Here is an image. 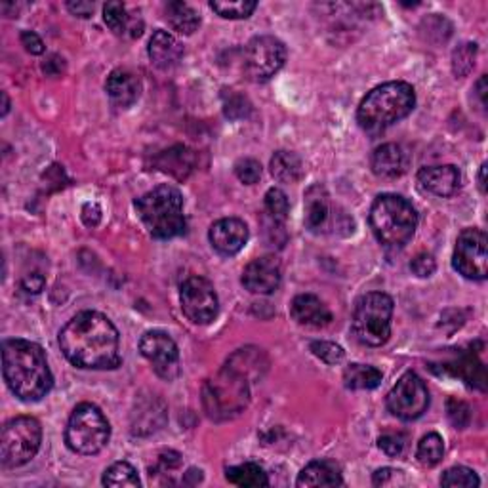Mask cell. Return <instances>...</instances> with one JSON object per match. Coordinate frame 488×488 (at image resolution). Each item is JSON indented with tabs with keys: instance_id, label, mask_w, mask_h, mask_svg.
I'll return each mask as SVG.
<instances>
[{
	"instance_id": "6da1fadb",
	"label": "cell",
	"mask_w": 488,
	"mask_h": 488,
	"mask_svg": "<svg viewBox=\"0 0 488 488\" xmlns=\"http://www.w3.org/2000/svg\"><path fill=\"white\" fill-rule=\"evenodd\" d=\"M63 355L77 369L113 370L120 364L118 330L98 311H83L60 332Z\"/></svg>"
},
{
	"instance_id": "7a4b0ae2",
	"label": "cell",
	"mask_w": 488,
	"mask_h": 488,
	"mask_svg": "<svg viewBox=\"0 0 488 488\" xmlns=\"http://www.w3.org/2000/svg\"><path fill=\"white\" fill-rule=\"evenodd\" d=\"M3 374L10 391L25 403L46 397L53 386L45 349L18 338L6 340L3 346Z\"/></svg>"
},
{
	"instance_id": "3957f363",
	"label": "cell",
	"mask_w": 488,
	"mask_h": 488,
	"mask_svg": "<svg viewBox=\"0 0 488 488\" xmlns=\"http://www.w3.org/2000/svg\"><path fill=\"white\" fill-rule=\"evenodd\" d=\"M416 105V92L409 83H386L366 94L357 120L364 132L382 134L395 122L409 117Z\"/></svg>"
},
{
	"instance_id": "277c9868",
	"label": "cell",
	"mask_w": 488,
	"mask_h": 488,
	"mask_svg": "<svg viewBox=\"0 0 488 488\" xmlns=\"http://www.w3.org/2000/svg\"><path fill=\"white\" fill-rule=\"evenodd\" d=\"M135 210L153 239L168 240L185 233L183 197L172 185H159L153 191L140 197L135 200Z\"/></svg>"
},
{
	"instance_id": "5b68a950",
	"label": "cell",
	"mask_w": 488,
	"mask_h": 488,
	"mask_svg": "<svg viewBox=\"0 0 488 488\" xmlns=\"http://www.w3.org/2000/svg\"><path fill=\"white\" fill-rule=\"evenodd\" d=\"M370 227L384 247L403 248L416 233L418 214L406 199L386 193L374 200L370 208Z\"/></svg>"
},
{
	"instance_id": "8992f818",
	"label": "cell",
	"mask_w": 488,
	"mask_h": 488,
	"mask_svg": "<svg viewBox=\"0 0 488 488\" xmlns=\"http://www.w3.org/2000/svg\"><path fill=\"white\" fill-rule=\"evenodd\" d=\"M250 403V382L229 366L208 378L202 386V406L214 422H227L240 416Z\"/></svg>"
},
{
	"instance_id": "52a82bcc",
	"label": "cell",
	"mask_w": 488,
	"mask_h": 488,
	"mask_svg": "<svg viewBox=\"0 0 488 488\" xmlns=\"http://www.w3.org/2000/svg\"><path fill=\"white\" fill-rule=\"evenodd\" d=\"M111 426L96 404L83 403L73 411L65 429V443L77 454L94 456L105 449Z\"/></svg>"
},
{
	"instance_id": "ba28073f",
	"label": "cell",
	"mask_w": 488,
	"mask_h": 488,
	"mask_svg": "<svg viewBox=\"0 0 488 488\" xmlns=\"http://www.w3.org/2000/svg\"><path fill=\"white\" fill-rule=\"evenodd\" d=\"M393 300L384 292H369L359 297L354 313V334L362 346L379 347L391 336Z\"/></svg>"
},
{
	"instance_id": "9c48e42d",
	"label": "cell",
	"mask_w": 488,
	"mask_h": 488,
	"mask_svg": "<svg viewBox=\"0 0 488 488\" xmlns=\"http://www.w3.org/2000/svg\"><path fill=\"white\" fill-rule=\"evenodd\" d=\"M43 443V427L33 416L10 419L0 435V462L4 468H20L37 456Z\"/></svg>"
},
{
	"instance_id": "30bf717a",
	"label": "cell",
	"mask_w": 488,
	"mask_h": 488,
	"mask_svg": "<svg viewBox=\"0 0 488 488\" xmlns=\"http://www.w3.org/2000/svg\"><path fill=\"white\" fill-rule=\"evenodd\" d=\"M287 61V46L275 37H254L244 48V71L254 83L275 77Z\"/></svg>"
},
{
	"instance_id": "8fae6325",
	"label": "cell",
	"mask_w": 488,
	"mask_h": 488,
	"mask_svg": "<svg viewBox=\"0 0 488 488\" xmlns=\"http://www.w3.org/2000/svg\"><path fill=\"white\" fill-rule=\"evenodd\" d=\"M452 265L469 281H484L488 275V239L481 229H464L456 240Z\"/></svg>"
},
{
	"instance_id": "7c38bea8",
	"label": "cell",
	"mask_w": 488,
	"mask_h": 488,
	"mask_svg": "<svg viewBox=\"0 0 488 488\" xmlns=\"http://www.w3.org/2000/svg\"><path fill=\"white\" fill-rule=\"evenodd\" d=\"M429 406V393L424 379L416 372H406L399 378V382L389 391L387 409L393 416L404 422H412L422 416Z\"/></svg>"
},
{
	"instance_id": "4fadbf2b",
	"label": "cell",
	"mask_w": 488,
	"mask_h": 488,
	"mask_svg": "<svg viewBox=\"0 0 488 488\" xmlns=\"http://www.w3.org/2000/svg\"><path fill=\"white\" fill-rule=\"evenodd\" d=\"M185 317L193 324H208L218 315L220 302L212 282L202 277H189L180 289Z\"/></svg>"
},
{
	"instance_id": "5bb4252c",
	"label": "cell",
	"mask_w": 488,
	"mask_h": 488,
	"mask_svg": "<svg viewBox=\"0 0 488 488\" xmlns=\"http://www.w3.org/2000/svg\"><path fill=\"white\" fill-rule=\"evenodd\" d=\"M140 351L142 355L153 364L155 372L160 378L174 379L180 374V351L167 332H145L140 340Z\"/></svg>"
},
{
	"instance_id": "9a60e30c",
	"label": "cell",
	"mask_w": 488,
	"mask_h": 488,
	"mask_svg": "<svg viewBox=\"0 0 488 488\" xmlns=\"http://www.w3.org/2000/svg\"><path fill=\"white\" fill-rule=\"evenodd\" d=\"M242 284L252 294L275 292L281 284V262L275 256L256 257L244 267Z\"/></svg>"
},
{
	"instance_id": "2e32d148",
	"label": "cell",
	"mask_w": 488,
	"mask_h": 488,
	"mask_svg": "<svg viewBox=\"0 0 488 488\" xmlns=\"http://www.w3.org/2000/svg\"><path fill=\"white\" fill-rule=\"evenodd\" d=\"M248 227L239 218H224L218 220L208 232L212 248L222 256L239 254L248 242Z\"/></svg>"
},
{
	"instance_id": "e0dca14e",
	"label": "cell",
	"mask_w": 488,
	"mask_h": 488,
	"mask_svg": "<svg viewBox=\"0 0 488 488\" xmlns=\"http://www.w3.org/2000/svg\"><path fill=\"white\" fill-rule=\"evenodd\" d=\"M290 315L302 327L322 329L332 322V311L313 294L296 296L290 304Z\"/></svg>"
},
{
	"instance_id": "ac0fdd59",
	"label": "cell",
	"mask_w": 488,
	"mask_h": 488,
	"mask_svg": "<svg viewBox=\"0 0 488 488\" xmlns=\"http://www.w3.org/2000/svg\"><path fill=\"white\" fill-rule=\"evenodd\" d=\"M418 182L431 195L451 197L460 189L462 175L454 165L426 167L418 172Z\"/></svg>"
},
{
	"instance_id": "d6986e66",
	"label": "cell",
	"mask_w": 488,
	"mask_h": 488,
	"mask_svg": "<svg viewBox=\"0 0 488 488\" xmlns=\"http://www.w3.org/2000/svg\"><path fill=\"white\" fill-rule=\"evenodd\" d=\"M105 92L117 107H130L142 96V80L130 69L118 67L107 77Z\"/></svg>"
},
{
	"instance_id": "ffe728a7",
	"label": "cell",
	"mask_w": 488,
	"mask_h": 488,
	"mask_svg": "<svg viewBox=\"0 0 488 488\" xmlns=\"http://www.w3.org/2000/svg\"><path fill=\"white\" fill-rule=\"evenodd\" d=\"M370 167L378 178L395 180L406 172V167H409V155H406L404 149L397 143H384L372 153Z\"/></svg>"
},
{
	"instance_id": "44dd1931",
	"label": "cell",
	"mask_w": 488,
	"mask_h": 488,
	"mask_svg": "<svg viewBox=\"0 0 488 488\" xmlns=\"http://www.w3.org/2000/svg\"><path fill=\"white\" fill-rule=\"evenodd\" d=\"M304 224L309 232H321L329 220L330 202H329V191L322 183L311 185L304 195Z\"/></svg>"
},
{
	"instance_id": "7402d4cb",
	"label": "cell",
	"mask_w": 488,
	"mask_h": 488,
	"mask_svg": "<svg viewBox=\"0 0 488 488\" xmlns=\"http://www.w3.org/2000/svg\"><path fill=\"white\" fill-rule=\"evenodd\" d=\"M167 422V406L159 397L142 401L138 411L132 412V433L134 435H149L155 433Z\"/></svg>"
},
{
	"instance_id": "603a6c76",
	"label": "cell",
	"mask_w": 488,
	"mask_h": 488,
	"mask_svg": "<svg viewBox=\"0 0 488 488\" xmlns=\"http://www.w3.org/2000/svg\"><path fill=\"white\" fill-rule=\"evenodd\" d=\"M225 366L229 369L239 372L240 376H244L248 379V382H254V379H262L264 374L267 372L269 361L265 357V354L262 349L257 347H242L239 351L227 359Z\"/></svg>"
},
{
	"instance_id": "cb8c5ba5",
	"label": "cell",
	"mask_w": 488,
	"mask_h": 488,
	"mask_svg": "<svg viewBox=\"0 0 488 488\" xmlns=\"http://www.w3.org/2000/svg\"><path fill=\"white\" fill-rule=\"evenodd\" d=\"M183 56V46L167 31H155L151 40H149V58L160 67V69H170L178 65Z\"/></svg>"
},
{
	"instance_id": "d4e9b609",
	"label": "cell",
	"mask_w": 488,
	"mask_h": 488,
	"mask_svg": "<svg viewBox=\"0 0 488 488\" xmlns=\"http://www.w3.org/2000/svg\"><path fill=\"white\" fill-rule=\"evenodd\" d=\"M153 165L160 172L174 175L175 180H185L195 168V155L191 149H187L183 145H175V147L168 149V151L157 155Z\"/></svg>"
},
{
	"instance_id": "484cf974",
	"label": "cell",
	"mask_w": 488,
	"mask_h": 488,
	"mask_svg": "<svg viewBox=\"0 0 488 488\" xmlns=\"http://www.w3.org/2000/svg\"><path fill=\"white\" fill-rule=\"evenodd\" d=\"M297 486H340L344 477L340 466H336L330 460H315L305 466L296 481Z\"/></svg>"
},
{
	"instance_id": "4316f807",
	"label": "cell",
	"mask_w": 488,
	"mask_h": 488,
	"mask_svg": "<svg viewBox=\"0 0 488 488\" xmlns=\"http://www.w3.org/2000/svg\"><path fill=\"white\" fill-rule=\"evenodd\" d=\"M103 21L118 37L130 33V37L135 38L143 33V23L138 21V18L128 16L126 6L122 3H107L103 6Z\"/></svg>"
},
{
	"instance_id": "83f0119b",
	"label": "cell",
	"mask_w": 488,
	"mask_h": 488,
	"mask_svg": "<svg viewBox=\"0 0 488 488\" xmlns=\"http://www.w3.org/2000/svg\"><path fill=\"white\" fill-rule=\"evenodd\" d=\"M271 175L282 183H296L304 175L302 159L292 151H277L271 159Z\"/></svg>"
},
{
	"instance_id": "f1b7e54d",
	"label": "cell",
	"mask_w": 488,
	"mask_h": 488,
	"mask_svg": "<svg viewBox=\"0 0 488 488\" xmlns=\"http://www.w3.org/2000/svg\"><path fill=\"white\" fill-rule=\"evenodd\" d=\"M165 13H167V21L172 25V29L182 35H193L200 25L199 13L189 4L180 3V0L168 3L165 8Z\"/></svg>"
},
{
	"instance_id": "f546056e",
	"label": "cell",
	"mask_w": 488,
	"mask_h": 488,
	"mask_svg": "<svg viewBox=\"0 0 488 488\" xmlns=\"http://www.w3.org/2000/svg\"><path fill=\"white\" fill-rule=\"evenodd\" d=\"M382 372L369 364H349L344 372V384L347 389L364 391L376 389L382 384Z\"/></svg>"
},
{
	"instance_id": "4dcf8cb0",
	"label": "cell",
	"mask_w": 488,
	"mask_h": 488,
	"mask_svg": "<svg viewBox=\"0 0 488 488\" xmlns=\"http://www.w3.org/2000/svg\"><path fill=\"white\" fill-rule=\"evenodd\" d=\"M225 479L235 486H269V477L262 466L257 464H240L225 469Z\"/></svg>"
},
{
	"instance_id": "1f68e13d",
	"label": "cell",
	"mask_w": 488,
	"mask_h": 488,
	"mask_svg": "<svg viewBox=\"0 0 488 488\" xmlns=\"http://www.w3.org/2000/svg\"><path fill=\"white\" fill-rule=\"evenodd\" d=\"M102 483L105 486H111V488H122V486L135 488L142 484V481L138 477V471H135L134 466H130L128 462H117L110 469H105Z\"/></svg>"
},
{
	"instance_id": "d6a6232c",
	"label": "cell",
	"mask_w": 488,
	"mask_h": 488,
	"mask_svg": "<svg viewBox=\"0 0 488 488\" xmlns=\"http://www.w3.org/2000/svg\"><path fill=\"white\" fill-rule=\"evenodd\" d=\"M210 8L225 20H247L257 8V3L254 0H212Z\"/></svg>"
},
{
	"instance_id": "836d02e7",
	"label": "cell",
	"mask_w": 488,
	"mask_h": 488,
	"mask_svg": "<svg viewBox=\"0 0 488 488\" xmlns=\"http://www.w3.org/2000/svg\"><path fill=\"white\" fill-rule=\"evenodd\" d=\"M418 462L422 466L433 468L437 466L444 456V441L439 433H427V435L418 444Z\"/></svg>"
},
{
	"instance_id": "e575fe53",
	"label": "cell",
	"mask_w": 488,
	"mask_h": 488,
	"mask_svg": "<svg viewBox=\"0 0 488 488\" xmlns=\"http://www.w3.org/2000/svg\"><path fill=\"white\" fill-rule=\"evenodd\" d=\"M441 484L449 486V488H456V486L458 488H473V486L481 484V479L477 477V473L473 469L464 468V466H456V468H451L443 473Z\"/></svg>"
},
{
	"instance_id": "d590c367",
	"label": "cell",
	"mask_w": 488,
	"mask_h": 488,
	"mask_svg": "<svg viewBox=\"0 0 488 488\" xmlns=\"http://www.w3.org/2000/svg\"><path fill=\"white\" fill-rule=\"evenodd\" d=\"M265 210L269 214V218L275 224H282L289 218V210H290L289 197L284 195V191H281V189L271 187L265 193Z\"/></svg>"
},
{
	"instance_id": "8d00e7d4",
	"label": "cell",
	"mask_w": 488,
	"mask_h": 488,
	"mask_svg": "<svg viewBox=\"0 0 488 488\" xmlns=\"http://www.w3.org/2000/svg\"><path fill=\"white\" fill-rule=\"evenodd\" d=\"M477 60V45L466 43L458 46L452 53V71L456 77H468Z\"/></svg>"
},
{
	"instance_id": "74e56055",
	"label": "cell",
	"mask_w": 488,
	"mask_h": 488,
	"mask_svg": "<svg viewBox=\"0 0 488 488\" xmlns=\"http://www.w3.org/2000/svg\"><path fill=\"white\" fill-rule=\"evenodd\" d=\"M235 174L242 183L254 185L262 178V165L256 159H240L235 165Z\"/></svg>"
},
{
	"instance_id": "f35d334b",
	"label": "cell",
	"mask_w": 488,
	"mask_h": 488,
	"mask_svg": "<svg viewBox=\"0 0 488 488\" xmlns=\"http://www.w3.org/2000/svg\"><path fill=\"white\" fill-rule=\"evenodd\" d=\"M311 351L327 364H338L344 359V349L332 342H313L311 344Z\"/></svg>"
},
{
	"instance_id": "ab89813d",
	"label": "cell",
	"mask_w": 488,
	"mask_h": 488,
	"mask_svg": "<svg viewBox=\"0 0 488 488\" xmlns=\"http://www.w3.org/2000/svg\"><path fill=\"white\" fill-rule=\"evenodd\" d=\"M446 412H449V419L458 429H464L469 426L471 412H469V406L464 401L449 399V404H446Z\"/></svg>"
},
{
	"instance_id": "60d3db41",
	"label": "cell",
	"mask_w": 488,
	"mask_h": 488,
	"mask_svg": "<svg viewBox=\"0 0 488 488\" xmlns=\"http://www.w3.org/2000/svg\"><path fill=\"white\" fill-rule=\"evenodd\" d=\"M411 269H412V273L419 279H427L431 277L433 273H435V269H437V262H435V257H433L431 254L427 252H422V254H418L414 260L411 262Z\"/></svg>"
},
{
	"instance_id": "b9f144b4",
	"label": "cell",
	"mask_w": 488,
	"mask_h": 488,
	"mask_svg": "<svg viewBox=\"0 0 488 488\" xmlns=\"http://www.w3.org/2000/svg\"><path fill=\"white\" fill-rule=\"evenodd\" d=\"M378 446L387 456L395 458V456H401L404 451V437L401 435V433H386V435L378 439Z\"/></svg>"
},
{
	"instance_id": "7bdbcfd3",
	"label": "cell",
	"mask_w": 488,
	"mask_h": 488,
	"mask_svg": "<svg viewBox=\"0 0 488 488\" xmlns=\"http://www.w3.org/2000/svg\"><path fill=\"white\" fill-rule=\"evenodd\" d=\"M374 486H395V484H404V476L403 471L393 469V468H384L378 469L372 477Z\"/></svg>"
},
{
	"instance_id": "ee69618b",
	"label": "cell",
	"mask_w": 488,
	"mask_h": 488,
	"mask_svg": "<svg viewBox=\"0 0 488 488\" xmlns=\"http://www.w3.org/2000/svg\"><path fill=\"white\" fill-rule=\"evenodd\" d=\"M250 115V103L247 98H242V96H232L229 98V102L225 103V117L229 118H247Z\"/></svg>"
},
{
	"instance_id": "f6af8a7d",
	"label": "cell",
	"mask_w": 488,
	"mask_h": 488,
	"mask_svg": "<svg viewBox=\"0 0 488 488\" xmlns=\"http://www.w3.org/2000/svg\"><path fill=\"white\" fill-rule=\"evenodd\" d=\"M46 287V279L43 273H38V271H33V273L25 275L21 279V290L27 294H40Z\"/></svg>"
},
{
	"instance_id": "bcb514c9",
	"label": "cell",
	"mask_w": 488,
	"mask_h": 488,
	"mask_svg": "<svg viewBox=\"0 0 488 488\" xmlns=\"http://www.w3.org/2000/svg\"><path fill=\"white\" fill-rule=\"evenodd\" d=\"M21 45L25 46V50L33 53V56H40V53H45V43L43 38H40L37 33L33 31H23L21 33Z\"/></svg>"
},
{
	"instance_id": "7dc6e473",
	"label": "cell",
	"mask_w": 488,
	"mask_h": 488,
	"mask_svg": "<svg viewBox=\"0 0 488 488\" xmlns=\"http://www.w3.org/2000/svg\"><path fill=\"white\" fill-rule=\"evenodd\" d=\"M80 216H83V222L86 227H98L102 222V208L96 202H86Z\"/></svg>"
},
{
	"instance_id": "c3c4849f",
	"label": "cell",
	"mask_w": 488,
	"mask_h": 488,
	"mask_svg": "<svg viewBox=\"0 0 488 488\" xmlns=\"http://www.w3.org/2000/svg\"><path fill=\"white\" fill-rule=\"evenodd\" d=\"M67 8H69L71 13L78 18H90L94 12V4L92 3H85V0H77V3H67Z\"/></svg>"
},
{
	"instance_id": "681fc988",
	"label": "cell",
	"mask_w": 488,
	"mask_h": 488,
	"mask_svg": "<svg viewBox=\"0 0 488 488\" xmlns=\"http://www.w3.org/2000/svg\"><path fill=\"white\" fill-rule=\"evenodd\" d=\"M484 86H486V77H483L479 83H477V94H479V98H481V105H484Z\"/></svg>"
},
{
	"instance_id": "f907efd6",
	"label": "cell",
	"mask_w": 488,
	"mask_h": 488,
	"mask_svg": "<svg viewBox=\"0 0 488 488\" xmlns=\"http://www.w3.org/2000/svg\"><path fill=\"white\" fill-rule=\"evenodd\" d=\"M484 174H486V165L481 167V172H479V187H481V193H486V183H484Z\"/></svg>"
},
{
	"instance_id": "816d5d0a",
	"label": "cell",
	"mask_w": 488,
	"mask_h": 488,
	"mask_svg": "<svg viewBox=\"0 0 488 488\" xmlns=\"http://www.w3.org/2000/svg\"><path fill=\"white\" fill-rule=\"evenodd\" d=\"M3 117H6L8 115V111H10V98H8V94L6 92H3Z\"/></svg>"
}]
</instances>
